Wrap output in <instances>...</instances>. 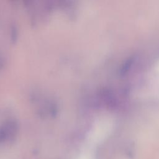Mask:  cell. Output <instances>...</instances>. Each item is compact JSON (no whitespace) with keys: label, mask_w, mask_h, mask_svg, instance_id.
Instances as JSON below:
<instances>
[{"label":"cell","mask_w":159,"mask_h":159,"mask_svg":"<svg viewBox=\"0 0 159 159\" xmlns=\"http://www.w3.org/2000/svg\"><path fill=\"white\" fill-rule=\"evenodd\" d=\"M154 70H155V72L157 73V75L159 76V60L155 64V67H154Z\"/></svg>","instance_id":"cell-1"}]
</instances>
